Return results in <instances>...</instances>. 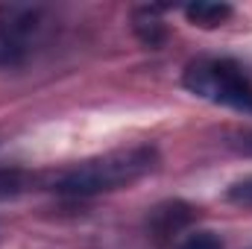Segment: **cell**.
Listing matches in <instances>:
<instances>
[{
  "instance_id": "cell-9",
  "label": "cell",
  "mask_w": 252,
  "mask_h": 249,
  "mask_svg": "<svg viewBox=\"0 0 252 249\" xmlns=\"http://www.w3.org/2000/svg\"><path fill=\"white\" fill-rule=\"evenodd\" d=\"M229 199H235V202H250V205H252V179H244V182L232 185Z\"/></svg>"
},
{
  "instance_id": "cell-6",
  "label": "cell",
  "mask_w": 252,
  "mask_h": 249,
  "mask_svg": "<svg viewBox=\"0 0 252 249\" xmlns=\"http://www.w3.org/2000/svg\"><path fill=\"white\" fill-rule=\"evenodd\" d=\"M156 12L158 9H144V12H138V32H141V38L147 41V44H158L161 38H164V30H161V21L156 18Z\"/></svg>"
},
{
  "instance_id": "cell-4",
  "label": "cell",
  "mask_w": 252,
  "mask_h": 249,
  "mask_svg": "<svg viewBox=\"0 0 252 249\" xmlns=\"http://www.w3.org/2000/svg\"><path fill=\"white\" fill-rule=\"evenodd\" d=\"M193 217H196V211L185 202H164V205L153 208V214H150V235L156 238V244H167L185 226L193 223Z\"/></svg>"
},
{
  "instance_id": "cell-3",
  "label": "cell",
  "mask_w": 252,
  "mask_h": 249,
  "mask_svg": "<svg viewBox=\"0 0 252 249\" xmlns=\"http://www.w3.org/2000/svg\"><path fill=\"white\" fill-rule=\"evenodd\" d=\"M44 30L38 6H0V67H18L27 62Z\"/></svg>"
},
{
  "instance_id": "cell-5",
  "label": "cell",
  "mask_w": 252,
  "mask_h": 249,
  "mask_svg": "<svg viewBox=\"0 0 252 249\" xmlns=\"http://www.w3.org/2000/svg\"><path fill=\"white\" fill-rule=\"evenodd\" d=\"M185 15L193 27L214 30L232 18V6L229 3H190V6H185Z\"/></svg>"
},
{
  "instance_id": "cell-8",
  "label": "cell",
  "mask_w": 252,
  "mask_h": 249,
  "mask_svg": "<svg viewBox=\"0 0 252 249\" xmlns=\"http://www.w3.org/2000/svg\"><path fill=\"white\" fill-rule=\"evenodd\" d=\"M24 173H18V170H12V173H0V196H9V193H18V190H24Z\"/></svg>"
},
{
  "instance_id": "cell-2",
  "label": "cell",
  "mask_w": 252,
  "mask_h": 249,
  "mask_svg": "<svg viewBox=\"0 0 252 249\" xmlns=\"http://www.w3.org/2000/svg\"><path fill=\"white\" fill-rule=\"evenodd\" d=\"M185 88L190 94L238 109L252 112V82L244 67L232 59H199L185 70Z\"/></svg>"
},
{
  "instance_id": "cell-7",
  "label": "cell",
  "mask_w": 252,
  "mask_h": 249,
  "mask_svg": "<svg viewBox=\"0 0 252 249\" xmlns=\"http://www.w3.org/2000/svg\"><path fill=\"white\" fill-rule=\"evenodd\" d=\"M179 249H223V244H220V238L211 235V232H196V235H190Z\"/></svg>"
},
{
  "instance_id": "cell-1",
  "label": "cell",
  "mask_w": 252,
  "mask_h": 249,
  "mask_svg": "<svg viewBox=\"0 0 252 249\" xmlns=\"http://www.w3.org/2000/svg\"><path fill=\"white\" fill-rule=\"evenodd\" d=\"M158 156L150 147H135V150H115L100 158L82 161L70 170L59 173L53 179V190L70 193V196H91L103 190H118L124 185H132L135 179L147 176L156 167Z\"/></svg>"
}]
</instances>
